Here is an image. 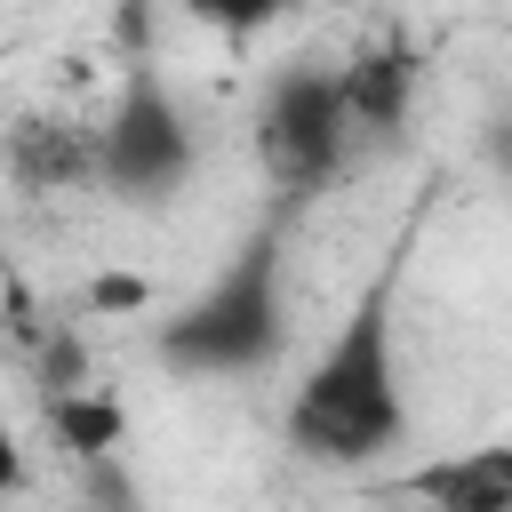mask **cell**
Here are the masks:
<instances>
[{
	"label": "cell",
	"mask_w": 512,
	"mask_h": 512,
	"mask_svg": "<svg viewBox=\"0 0 512 512\" xmlns=\"http://www.w3.org/2000/svg\"><path fill=\"white\" fill-rule=\"evenodd\" d=\"M192 160H200L192 120L160 88V72H128L112 120L96 128V184H112L120 200H168L192 176Z\"/></svg>",
	"instance_id": "277c9868"
},
{
	"label": "cell",
	"mask_w": 512,
	"mask_h": 512,
	"mask_svg": "<svg viewBox=\"0 0 512 512\" xmlns=\"http://www.w3.org/2000/svg\"><path fill=\"white\" fill-rule=\"evenodd\" d=\"M48 432L72 448V456H112L128 440V408L96 384H72V392H48Z\"/></svg>",
	"instance_id": "ba28073f"
},
{
	"label": "cell",
	"mask_w": 512,
	"mask_h": 512,
	"mask_svg": "<svg viewBox=\"0 0 512 512\" xmlns=\"http://www.w3.org/2000/svg\"><path fill=\"white\" fill-rule=\"evenodd\" d=\"M416 80H424V64H416V40H408V32L368 40V48L336 72L344 128H352V136H400L408 112H416Z\"/></svg>",
	"instance_id": "5b68a950"
},
{
	"label": "cell",
	"mask_w": 512,
	"mask_h": 512,
	"mask_svg": "<svg viewBox=\"0 0 512 512\" xmlns=\"http://www.w3.org/2000/svg\"><path fill=\"white\" fill-rule=\"evenodd\" d=\"M336 8H384V0H336Z\"/></svg>",
	"instance_id": "7c38bea8"
},
{
	"label": "cell",
	"mask_w": 512,
	"mask_h": 512,
	"mask_svg": "<svg viewBox=\"0 0 512 512\" xmlns=\"http://www.w3.org/2000/svg\"><path fill=\"white\" fill-rule=\"evenodd\" d=\"M144 296H152V288H144V272H96V280H88V312H96V320L144 312Z\"/></svg>",
	"instance_id": "30bf717a"
},
{
	"label": "cell",
	"mask_w": 512,
	"mask_h": 512,
	"mask_svg": "<svg viewBox=\"0 0 512 512\" xmlns=\"http://www.w3.org/2000/svg\"><path fill=\"white\" fill-rule=\"evenodd\" d=\"M344 152H352V128H344V104H336V72L312 64V56L280 64L264 80V104H256V160H264V176L288 200H304V192H320L344 168Z\"/></svg>",
	"instance_id": "3957f363"
},
{
	"label": "cell",
	"mask_w": 512,
	"mask_h": 512,
	"mask_svg": "<svg viewBox=\"0 0 512 512\" xmlns=\"http://www.w3.org/2000/svg\"><path fill=\"white\" fill-rule=\"evenodd\" d=\"M192 24H208V32H224V40H256L264 24H280L296 0H176Z\"/></svg>",
	"instance_id": "9c48e42d"
},
{
	"label": "cell",
	"mask_w": 512,
	"mask_h": 512,
	"mask_svg": "<svg viewBox=\"0 0 512 512\" xmlns=\"http://www.w3.org/2000/svg\"><path fill=\"white\" fill-rule=\"evenodd\" d=\"M280 432L304 464H368L408 440V392L392 360V272H376L360 304L336 320V336L288 392Z\"/></svg>",
	"instance_id": "6da1fadb"
},
{
	"label": "cell",
	"mask_w": 512,
	"mask_h": 512,
	"mask_svg": "<svg viewBox=\"0 0 512 512\" xmlns=\"http://www.w3.org/2000/svg\"><path fill=\"white\" fill-rule=\"evenodd\" d=\"M288 336V304H280V232H248L232 248V264L160 320V360L184 376H248L272 368Z\"/></svg>",
	"instance_id": "7a4b0ae2"
},
{
	"label": "cell",
	"mask_w": 512,
	"mask_h": 512,
	"mask_svg": "<svg viewBox=\"0 0 512 512\" xmlns=\"http://www.w3.org/2000/svg\"><path fill=\"white\" fill-rule=\"evenodd\" d=\"M16 488H24V448H16V432L0 416V496H16Z\"/></svg>",
	"instance_id": "8fae6325"
},
{
	"label": "cell",
	"mask_w": 512,
	"mask_h": 512,
	"mask_svg": "<svg viewBox=\"0 0 512 512\" xmlns=\"http://www.w3.org/2000/svg\"><path fill=\"white\" fill-rule=\"evenodd\" d=\"M8 176L24 192H64V184H88L96 176V128H72V120H16L8 128Z\"/></svg>",
	"instance_id": "8992f818"
},
{
	"label": "cell",
	"mask_w": 512,
	"mask_h": 512,
	"mask_svg": "<svg viewBox=\"0 0 512 512\" xmlns=\"http://www.w3.org/2000/svg\"><path fill=\"white\" fill-rule=\"evenodd\" d=\"M400 488L408 496H432L448 512H512V456L504 448H480V456H456V464H424Z\"/></svg>",
	"instance_id": "52a82bcc"
}]
</instances>
